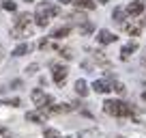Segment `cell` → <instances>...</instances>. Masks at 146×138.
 <instances>
[{"label": "cell", "mask_w": 146, "mask_h": 138, "mask_svg": "<svg viewBox=\"0 0 146 138\" xmlns=\"http://www.w3.org/2000/svg\"><path fill=\"white\" fill-rule=\"evenodd\" d=\"M125 15H127V11H123V9H114V19H116V22H123Z\"/></svg>", "instance_id": "cell-18"}, {"label": "cell", "mask_w": 146, "mask_h": 138, "mask_svg": "<svg viewBox=\"0 0 146 138\" xmlns=\"http://www.w3.org/2000/svg\"><path fill=\"white\" fill-rule=\"evenodd\" d=\"M7 104H9V106H19L22 101H19V99H7Z\"/></svg>", "instance_id": "cell-24"}, {"label": "cell", "mask_w": 146, "mask_h": 138, "mask_svg": "<svg viewBox=\"0 0 146 138\" xmlns=\"http://www.w3.org/2000/svg\"><path fill=\"white\" fill-rule=\"evenodd\" d=\"M144 5H146L144 0H133L131 5L127 7V13H129V15H140L142 11H144Z\"/></svg>", "instance_id": "cell-6"}, {"label": "cell", "mask_w": 146, "mask_h": 138, "mask_svg": "<svg viewBox=\"0 0 146 138\" xmlns=\"http://www.w3.org/2000/svg\"><path fill=\"white\" fill-rule=\"evenodd\" d=\"M2 54H5V52H2V48H0V58H2Z\"/></svg>", "instance_id": "cell-29"}, {"label": "cell", "mask_w": 146, "mask_h": 138, "mask_svg": "<svg viewBox=\"0 0 146 138\" xmlns=\"http://www.w3.org/2000/svg\"><path fill=\"white\" fill-rule=\"evenodd\" d=\"M142 99H146V91H144V93H142Z\"/></svg>", "instance_id": "cell-27"}, {"label": "cell", "mask_w": 146, "mask_h": 138, "mask_svg": "<svg viewBox=\"0 0 146 138\" xmlns=\"http://www.w3.org/2000/svg\"><path fill=\"white\" fill-rule=\"evenodd\" d=\"M125 30H127L129 35H131V37H137V35L142 32V26H133V24H125Z\"/></svg>", "instance_id": "cell-16"}, {"label": "cell", "mask_w": 146, "mask_h": 138, "mask_svg": "<svg viewBox=\"0 0 146 138\" xmlns=\"http://www.w3.org/2000/svg\"><path fill=\"white\" fill-rule=\"evenodd\" d=\"M144 26H146V17H144Z\"/></svg>", "instance_id": "cell-32"}, {"label": "cell", "mask_w": 146, "mask_h": 138, "mask_svg": "<svg viewBox=\"0 0 146 138\" xmlns=\"http://www.w3.org/2000/svg\"><path fill=\"white\" fill-rule=\"evenodd\" d=\"M47 119V112H26V121H30V123H43V121Z\"/></svg>", "instance_id": "cell-7"}, {"label": "cell", "mask_w": 146, "mask_h": 138, "mask_svg": "<svg viewBox=\"0 0 146 138\" xmlns=\"http://www.w3.org/2000/svg\"><path fill=\"white\" fill-rule=\"evenodd\" d=\"M69 138H71V136H69Z\"/></svg>", "instance_id": "cell-33"}, {"label": "cell", "mask_w": 146, "mask_h": 138, "mask_svg": "<svg viewBox=\"0 0 146 138\" xmlns=\"http://www.w3.org/2000/svg\"><path fill=\"white\" fill-rule=\"evenodd\" d=\"M36 71H39V65H28V67H26V74H28V76L36 74Z\"/></svg>", "instance_id": "cell-23"}, {"label": "cell", "mask_w": 146, "mask_h": 138, "mask_svg": "<svg viewBox=\"0 0 146 138\" xmlns=\"http://www.w3.org/2000/svg\"><path fill=\"white\" fill-rule=\"evenodd\" d=\"M142 65H144V67H146V56H144V60H142Z\"/></svg>", "instance_id": "cell-28"}, {"label": "cell", "mask_w": 146, "mask_h": 138, "mask_svg": "<svg viewBox=\"0 0 146 138\" xmlns=\"http://www.w3.org/2000/svg\"><path fill=\"white\" fill-rule=\"evenodd\" d=\"M56 15H58V7L50 5V2H41V5L36 7L35 22H36V26L45 28L47 24H50V19H52V17H56Z\"/></svg>", "instance_id": "cell-1"}, {"label": "cell", "mask_w": 146, "mask_h": 138, "mask_svg": "<svg viewBox=\"0 0 146 138\" xmlns=\"http://www.w3.org/2000/svg\"><path fill=\"white\" fill-rule=\"evenodd\" d=\"M32 32V15L30 13H22L17 17V28L13 30V37H22V35H30Z\"/></svg>", "instance_id": "cell-3"}, {"label": "cell", "mask_w": 146, "mask_h": 138, "mask_svg": "<svg viewBox=\"0 0 146 138\" xmlns=\"http://www.w3.org/2000/svg\"><path fill=\"white\" fill-rule=\"evenodd\" d=\"M99 2H108V0H99Z\"/></svg>", "instance_id": "cell-31"}, {"label": "cell", "mask_w": 146, "mask_h": 138, "mask_svg": "<svg viewBox=\"0 0 146 138\" xmlns=\"http://www.w3.org/2000/svg\"><path fill=\"white\" fill-rule=\"evenodd\" d=\"M30 50H32V46H30V43H19V46L13 50V56H24V54H28Z\"/></svg>", "instance_id": "cell-11"}, {"label": "cell", "mask_w": 146, "mask_h": 138, "mask_svg": "<svg viewBox=\"0 0 146 138\" xmlns=\"http://www.w3.org/2000/svg\"><path fill=\"white\" fill-rule=\"evenodd\" d=\"M118 138H120V136H118Z\"/></svg>", "instance_id": "cell-34"}, {"label": "cell", "mask_w": 146, "mask_h": 138, "mask_svg": "<svg viewBox=\"0 0 146 138\" xmlns=\"http://www.w3.org/2000/svg\"><path fill=\"white\" fill-rule=\"evenodd\" d=\"M75 93H78V95H88V84H86V80H78V82H75Z\"/></svg>", "instance_id": "cell-13"}, {"label": "cell", "mask_w": 146, "mask_h": 138, "mask_svg": "<svg viewBox=\"0 0 146 138\" xmlns=\"http://www.w3.org/2000/svg\"><path fill=\"white\" fill-rule=\"evenodd\" d=\"M73 5L80 7V9H88V11L95 9V2H92V0H73Z\"/></svg>", "instance_id": "cell-15"}, {"label": "cell", "mask_w": 146, "mask_h": 138, "mask_svg": "<svg viewBox=\"0 0 146 138\" xmlns=\"http://www.w3.org/2000/svg\"><path fill=\"white\" fill-rule=\"evenodd\" d=\"M92 88H95L97 93H108V91H112V84H110L108 80H97V82L92 84Z\"/></svg>", "instance_id": "cell-9"}, {"label": "cell", "mask_w": 146, "mask_h": 138, "mask_svg": "<svg viewBox=\"0 0 146 138\" xmlns=\"http://www.w3.org/2000/svg\"><path fill=\"white\" fill-rule=\"evenodd\" d=\"M67 74H69V69L64 67V65H54V67H52V78H54V82L58 84V86H62V84H64Z\"/></svg>", "instance_id": "cell-5"}, {"label": "cell", "mask_w": 146, "mask_h": 138, "mask_svg": "<svg viewBox=\"0 0 146 138\" xmlns=\"http://www.w3.org/2000/svg\"><path fill=\"white\" fill-rule=\"evenodd\" d=\"M43 136H45V138H60V134H58V129H52V127H47Z\"/></svg>", "instance_id": "cell-19"}, {"label": "cell", "mask_w": 146, "mask_h": 138, "mask_svg": "<svg viewBox=\"0 0 146 138\" xmlns=\"http://www.w3.org/2000/svg\"><path fill=\"white\" fill-rule=\"evenodd\" d=\"M97 41L105 46V43H114V41H116V37H114V35H112L110 30H99V37H97Z\"/></svg>", "instance_id": "cell-8"}, {"label": "cell", "mask_w": 146, "mask_h": 138, "mask_svg": "<svg viewBox=\"0 0 146 138\" xmlns=\"http://www.w3.org/2000/svg\"><path fill=\"white\" fill-rule=\"evenodd\" d=\"M2 7H5L7 11H15V9H17V5H15L13 0H7V2H5V5H2Z\"/></svg>", "instance_id": "cell-22"}, {"label": "cell", "mask_w": 146, "mask_h": 138, "mask_svg": "<svg viewBox=\"0 0 146 138\" xmlns=\"http://www.w3.org/2000/svg\"><path fill=\"white\" fill-rule=\"evenodd\" d=\"M26 2H35V0H26Z\"/></svg>", "instance_id": "cell-30"}, {"label": "cell", "mask_w": 146, "mask_h": 138, "mask_svg": "<svg viewBox=\"0 0 146 138\" xmlns=\"http://www.w3.org/2000/svg\"><path fill=\"white\" fill-rule=\"evenodd\" d=\"M103 112L110 115V117H129L131 115V108L127 104H123V101H118V99H108L103 104Z\"/></svg>", "instance_id": "cell-2"}, {"label": "cell", "mask_w": 146, "mask_h": 138, "mask_svg": "<svg viewBox=\"0 0 146 138\" xmlns=\"http://www.w3.org/2000/svg\"><path fill=\"white\" fill-rule=\"evenodd\" d=\"M58 2H62V5H71L73 0H58Z\"/></svg>", "instance_id": "cell-26"}, {"label": "cell", "mask_w": 146, "mask_h": 138, "mask_svg": "<svg viewBox=\"0 0 146 138\" xmlns=\"http://www.w3.org/2000/svg\"><path fill=\"white\" fill-rule=\"evenodd\" d=\"M69 32H71V28L62 26V28H56V30L52 32V37H54V39H62V37H69Z\"/></svg>", "instance_id": "cell-14"}, {"label": "cell", "mask_w": 146, "mask_h": 138, "mask_svg": "<svg viewBox=\"0 0 146 138\" xmlns=\"http://www.w3.org/2000/svg\"><path fill=\"white\" fill-rule=\"evenodd\" d=\"M135 50H137V43H127V46L120 50V58H129L131 52H135Z\"/></svg>", "instance_id": "cell-12"}, {"label": "cell", "mask_w": 146, "mask_h": 138, "mask_svg": "<svg viewBox=\"0 0 146 138\" xmlns=\"http://www.w3.org/2000/svg\"><path fill=\"white\" fill-rule=\"evenodd\" d=\"M32 101H35V106L36 108H45V110H50V106H52V97L47 95V93H43V91H39V88H35V91H32Z\"/></svg>", "instance_id": "cell-4"}, {"label": "cell", "mask_w": 146, "mask_h": 138, "mask_svg": "<svg viewBox=\"0 0 146 138\" xmlns=\"http://www.w3.org/2000/svg\"><path fill=\"white\" fill-rule=\"evenodd\" d=\"M112 88H114L116 93H120V95H125V84H120V82H114V84H112Z\"/></svg>", "instance_id": "cell-21"}, {"label": "cell", "mask_w": 146, "mask_h": 138, "mask_svg": "<svg viewBox=\"0 0 146 138\" xmlns=\"http://www.w3.org/2000/svg\"><path fill=\"white\" fill-rule=\"evenodd\" d=\"M92 30H95V26H92L90 22H84V24H80V32H82V35H90Z\"/></svg>", "instance_id": "cell-17"}, {"label": "cell", "mask_w": 146, "mask_h": 138, "mask_svg": "<svg viewBox=\"0 0 146 138\" xmlns=\"http://www.w3.org/2000/svg\"><path fill=\"white\" fill-rule=\"evenodd\" d=\"M58 52H60V56H64V58H73V52L69 50V48H58Z\"/></svg>", "instance_id": "cell-20"}, {"label": "cell", "mask_w": 146, "mask_h": 138, "mask_svg": "<svg viewBox=\"0 0 146 138\" xmlns=\"http://www.w3.org/2000/svg\"><path fill=\"white\" fill-rule=\"evenodd\" d=\"M0 134H2V136H9V132H7L5 127H0Z\"/></svg>", "instance_id": "cell-25"}, {"label": "cell", "mask_w": 146, "mask_h": 138, "mask_svg": "<svg viewBox=\"0 0 146 138\" xmlns=\"http://www.w3.org/2000/svg\"><path fill=\"white\" fill-rule=\"evenodd\" d=\"M78 138H103V136H101L99 129H82L78 134Z\"/></svg>", "instance_id": "cell-10"}]
</instances>
